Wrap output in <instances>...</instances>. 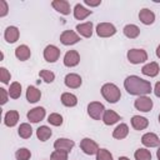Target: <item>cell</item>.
Here are the masks:
<instances>
[{
	"label": "cell",
	"mask_w": 160,
	"mask_h": 160,
	"mask_svg": "<svg viewBox=\"0 0 160 160\" xmlns=\"http://www.w3.org/2000/svg\"><path fill=\"white\" fill-rule=\"evenodd\" d=\"M124 86L130 95H146L151 92V84L148 80H144L136 75H130L125 79Z\"/></svg>",
	"instance_id": "obj_1"
},
{
	"label": "cell",
	"mask_w": 160,
	"mask_h": 160,
	"mask_svg": "<svg viewBox=\"0 0 160 160\" xmlns=\"http://www.w3.org/2000/svg\"><path fill=\"white\" fill-rule=\"evenodd\" d=\"M101 95L104 96V99L111 104H115L120 100L121 98V92H120V89L115 85V84H111V82H108V84H104L102 88H101Z\"/></svg>",
	"instance_id": "obj_2"
},
{
	"label": "cell",
	"mask_w": 160,
	"mask_h": 160,
	"mask_svg": "<svg viewBox=\"0 0 160 160\" xmlns=\"http://www.w3.org/2000/svg\"><path fill=\"white\" fill-rule=\"evenodd\" d=\"M128 60L131 64H140L148 60V54L142 49H131L128 51Z\"/></svg>",
	"instance_id": "obj_3"
},
{
	"label": "cell",
	"mask_w": 160,
	"mask_h": 160,
	"mask_svg": "<svg viewBox=\"0 0 160 160\" xmlns=\"http://www.w3.org/2000/svg\"><path fill=\"white\" fill-rule=\"evenodd\" d=\"M88 112L90 115V118H92L94 120H100L105 112V108L101 102L99 101H92L88 105Z\"/></svg>",
	"instance_id": "obj_4"
},
{
	"label": "cell",
	"mask_w": 160,
	"mask_h": 160,
	"mask_svg": "<svg viewBox=\"0 0 160 160\" xmlns=\"http://www.w3.org/2000/svg\"><path fill=\"white\" fill-rule=\"evenodd\" d=\"M115 32H116V29L110 22H100L96 26V34L100 38H109V36H112Z\"/></svg>",
	"instance_id": "obj_5"
},
{
	"label": "cell",
	"mask_w": 160,
	"mask_h": 160,
	"mask_svg": "<svg viewBox=\"0 0 160 160\" xmlns=\"http://www.w3.org/2000/svg\"><path fill=\"white\" fill-rule=\"evenodd\" d=\"M80 148H81V150H82L85 154H88V155H95V154H98V151H99L98 144H96L94 140L89 139V138H85V139H82V140L80 141Z\"/></svg>",
	"instance_id": "obj_6"
},
{
	"label": "cell",
	"mask_w": 160,
	"mask_h": 160,
	"mask_svg": "<svg viewBox=\"0 0 160 160\" xmlns=\"http://www.w3.org/2000/svg\"><path fill=\"white\" fill-rule=\"evenodd\" d=\"M134 105H135V108H136L138 110H140V111H142V112H148V111H150L151 108H152V100H151L150 98L142 95V96H139V98L135 100Z\"/></svg>",
	"instance_id": "obj_7"
},
{
	"label": "cell",
	"mask_w": 160,
	"mask_h": 160,
	"mask_svg": "<svg viewBox=\"0 0 160 160\" xmlns=\"http://www.w3.org/2000/svg\"><path fill=\"white\" fill-rule=\"evenodd\" d=\"M80 40L79 35L76 32H74L72 30H65L61 35H60V41L64 45H74Z\"/></svg>",
	"instance_id": "obj_8"
},
{
	"label": "cell",
	"mask_w": 160,
	"mask_h": 160,
	"mask_svg": "<svg viewBox=\"0 0 160 160\" xmlns=\"http://www.w3.org/2000/svg\"><path fill=\"white\" fill-rule=\"evenodd\" d=\"M60 56V50L55 45H48L44 50V58L48 62H55Z\"/></svg>",
	"instance_id": "obj_9"
},
{
	"label": "cell",
	"mask_w": 160,
	"mask_h": 160,
	"mask_svg": "<svg viewBox=\"0 0 160 160\" xmlns=\"http://www.w3.org/2000/svg\"><path fill=\"white\" fill-rule=\"evenodd\" d=\"M80 62V55L76 50H69L64 56V65L72 68Z\"/></svg>",
	"instance_id": "obj_10"
},
{
	"label": "cell",
	"mask_w": 160,
	"mask_h": 160,
	"mask_svg": "<svg viewBox=\"0 0 160 160\" xmlns=\"http://www.w3.org/2000/svg\"><path fill=\"white\" fill-rule=\"evenodd\" d=\"M141 142H142V145H145L148 148H155V146L160 145V139L154 132H146L142 135Z\"/></svg>",
	"instance_id": "obj_11"
},
{
	"label": "cell",
	"mask_w": 160,
	"mask_h": 160,
	"mask_svg": "<svg viewBox=\"0 0 160 160\" xmlns=\"http://www.w3.org/2000/svg\"><path fill=\"white\" fill-rule=\"evenodd\" d=\"M45 118V109L44 108H34L28 112V119L31 122H39Z\"/></svg>",
	"instance_id": "obj_12"
},
{
	"label": "cell",
	"mask_w": 160,
	"mask_h": 160,
	"mask_svg": "<svg viewBox=\"0 0 160 160\" xmlns=\"http://www.w3.org/2000/svg\"><path fill=\"white\" fill-rule=\"evenodd\" d=\"M75 142L70 139H65V138H61V139H58L55 142H54V148L56 150H64V151H70L72 148H74Z\"/></svg>",
	"instance_id": "obj_13"
},
{
	"label": "cell",
	"mask_w": 160,
	"mask_h": 160,
	"mask_svg": "<svg viewBox=\"0 0 160 160\" xmlns=\"http://www.w3.org/2000/svg\"><path fill=\"white\" fill-rule=\"evenodd\" d=\"M51 5L55 10H58L62 15H69L70 14V4L66 0H54L51 2Z\"/></svg>",
	"instance_id": "obj_14"
},
{
	"label": "cell",
	"mask_w": 160,
	"mask_h": 160,
	"mask_svg": "<svg viewBox=\"0 0 160 160\" xmlns=\"http://www.w3.org/2000/svg\"><path fill=\"white\" fill-rule=\"evenodd\" d=\"M82 80L78 74H68L65 76V85L70 89H78L81 85Z\"/></svg>",
	"instance_id": "obj_15"
},
{
	"label": "cell",
	"mask_w": 160,
	"mask_h": 160,
	"mask_svg": "<svg viewBox=\"0 0 160 160\" xmlns=\"http://www.w3.org/2000/svg\"><path fill=\"white\" fill-rule=\"evenodd\" d=\"M159 70H160V68H159L158 62H154L152 61V62H149V64L144 65L142 69H141V72L144 75H146V76L154 78V76H156L159 74Z\"/></svg>",
	"instance_id": "obj_16"
},
{
	"label": "cell",
	"mask_w": 160,
	"mask_h": 160,
	"mask_svg": "<svg viewBox=\"0 0 160 160\" xmlns=\"http://www.w3.org/2000/svg\"><path fill=\"white\" fill-rule=\"evenodd\" d=\"M139 19H140V21H141L142 24L150 25V24L154 22L155 15H154V12H152L151 10H149V9H141L140 12H139Z\"/></svg>",
	"instance_id": "obj_17"
},
{
	"label": "cell",
	"mask_w": 160,
	"mask_h": 160,
	"mask_svg": "<svg viewBox=\"0 0 160 160\" xmlns=\"http://www.w3.org/2000/svg\"><path fill=\"white\" fill-rule=\"evenodd\" d=\"M131 125L135 130H144L148 128L149 125V121L146 118H142V116H139V115H135L132 116L131 119Z\"/></svg>",
	"instance_id": "obj_18"
},
{
	"label": "cell",
	"mask_w": 160,
	"mask_h": 160,
	"mask_svg": "<svg viewBox=\"0 0 160 160\" xmlns=\"http://www.w3.org/2000/svg\"><path fill=\"white\" fill-rule=\"evenodd\" d=\"M120 120V115H118L114 110H105L102 115V121L106 125H112Z\"/></svg>",
	"instance_id": "obj_19"
},
{
	"label": "cell",
	"mask_w": 160,
	"mask_h": 160,
	"mask_svg": "<svg viewBox=\"0 0 160 160\" xmlns=\"http://www.w3.org/2000/svg\"><path fill=\"white\" fill-rule=\"evenodd\" d=\"M76 30L84 38H90L92 35V22L88 21L84 24H79V25H76Z\"/></svg>",
	"instance_id": "obj_20"
},
{
	"label": "cell",
	"mask_w": 160,
	"mask_h": 160,
	"mask_svg": "<svg viewBox=\"0 0 160 160\" xmlns=\"http://www.w3.org/2000/svg\"><path fill=\"white\" fill-rule=\"evenodd\" d=\"M4 35H5V40L8 42L12 44L19 39V29L15 26H9V28H6Z\"/></svg>",
	"instance_id": "obj_21"
},
{
	"label": "cell",
	"mask_w": 160,
	"mask_h": 160,
	"mask_svg": "<svg viewBox=\"0 0 160 160\" xmlns=\"http://www.w3.org/2000/svg\"><path fill=\"white\" fill-rule=\"evenodd\" d=\"M31 52H30V49L26 46V45H20L15 49V56L20 60V61H25L30 58Z\"/></svg>",
	"instance_id": "obj_22"
},
{
	"label": "cell",
	"mask_w": 160,
	"mask_h": 160,
	"mask_svg": "<svg viewBox=\"0 0 160 160\" xmlns=\"http://www.w3.org/2000/svg\"><path fill=\"white\" fill-rule=\"evenodd\" d=\"M18 120H19V112L15 111V110H10L5 114V118H4V122L6 126H15L18 124Z\"/></svg>",
	"instance_id": "obj_23"
},
{
	"label": "cell",
	"mask_w": 160,
	"mask_h": 160,
	"mask_svg": "<svg viewBox=\"0 0 160 160\" xmlns=\"http://www.w3.org/2000/svg\"><path fill=\"white\" fill-rule=\"evenodd\" d=\"M41 98V92L39 89H36L35 86H29L26 90V99L29 102H36L39 101Z\"/></svg>",
	"instance_id": "obj_24"
},
{
	"label": "cell",
	"mask_w": 160,
	"mask_h": 160,
	"mask_svg": "<svg viewBox=\"0 0 160 160\" xmlns=\"http://www.w3.org/2000/svg\"><path fill=\"white\" fill-rule=\"evenodd\" d=\"M90 14H91V10L85 9L81 4H76L75 8H74V16H75L78 20H82V19H85L86 16H89Z\"/></svg>",
	"instance_id": "obj_25"
},
{
	"label": "cell",
	"mask_w": 160,
	"mask_h": 160,
	"mask_svg": "<svg viewBox=\"0 0 160 160\" xmlns=\"http://www.w3.org/2000/svg\"><path fill=\"white\" fill-rule=\"evenodd\" d=\"M128 134H129V128H128L126 124H120V125H118V126L114 129V131H112V136H114L115 139H124V138L128 136Z\"/></svg>",
	"instance_id": "obj_26"
},
{
	"label": "cell",
	"mask_w": 160,
	"mask_h": 160,
	"mask_svg": "<svg viewBox=\"0 0 160 160\" xmlns=\"http://www.w3.org/2000/svg\"><path fill=\"white\" fill-rule=\"evenodd\" d=\"M139 34H140V29L134 24H129L124 28V35L129 39H135L139 36Z\"/></svg>",
	"instance_id": "obj_27"
},
{
	"label": "cell",
	"mask_w": 160,
	"mask_h": 160,
	"mask_svg": "<svg viewBox=\"0 0 160 160\" xmlns=\"http://www.w3.org/2000/svg\"><path fill=\"white\" fill-rule=\"evenodd\" d=\"M61 102L65 105V106H75L78 104V98L74 95V94H70V92H64L61 95Z\"/></svg>",
	"instance_id": "obj_28"
},
{
	"label": "cell",
	"mask_w": 160,
	"mask_h": 160,
	"mask_svg": "<svg viewBox=\"0 0 160 160\" xmlns=\"http://www.w3.org/2000/svg\"><path fill=\"white\" fill-rule=\"evenodd\" d=\"M51 129L48 128V126H40L38 130H36V136L40 141H46L50 136H51Z\"/></svg>",
	"instance_id": "obj_29"
},
{
	"label": "cell",
	"mask_w": 160,
	"mask_h": 160,
	"mask_svg": "<svg viewBox=\"0 0 160 160\" xmlns=\"http://www.w3.org/2000/svg\"><path fill=\"white\" fill-rule=\"evenodd\" d=\"M19 135H20V138H22V139H29L30 136H31V134H32V129H31V126L29 125V124H26V122H24V124H21L20 126H19Z\"/></svg>",
	"instance_id": "obj_30"
},
{
	"label": "cell",
	"mask_w": 160,
	"mask_h": 160,
	"mask_svg": "<svg viewBox=\"0 0 160 160\" xmlns=\"http://www.w3.org/2000/svg\"><path fill=\"white\" fill-rule=\"evenodd\" d=\"M9 95H10V98H12V99H18V98H20V95H21V85H20L19 82L14 81V82L10 85Z\"/></svg>",
	"instance_id": "obj_31"
},
{
	"label": "cell",
	"mask_w": 160,
	"mask_h": 160,
	"mask_svg": "<svg viewBox=\"0 0 160 160\" xmlns=\"http://www.w3.org/2000/svg\"><path fill=\"white\" fill-rule=\"evenodd\" d=\"M134 156L136 160H151V152L146 149H138Z\"/></svg>",
	"instance_id": "obj_32"
},
{
	"label": "cell",
	"mask_w": 160,
	"mask_h": 160,
	"mask_svg": "<svg viewBox=\"0 0 160 160\" xmlns=\"http://www.w3.org/2000/svg\"><path fill=\"white\" fill-rule=\"evenodd\" d=\"M48 121H49L51 125H54V126H60V125L62 124V116H61L60 114L54 112V114H50V115H49Z\"/></svg>",
	"instance_id": "obj_33"
},
{
	"label": "cell",
	"mask_w": 160,
	"mask_h": 160,
	"mask_svg": "<svg viewBox=\"0 0 160 160\" xmlns=\"http://www.w3.org/2000/svg\"><path fill=\"white\" fill-rule=\"evenodd\" d=\"M15 156H16V160H29L31 156V152H30V150L22 148L15 152Z\"/></svg>",
	"instance_id": "obj_34"
},
{
	"label": "cell",
	"mask_w": 160,
	"mask_h": 160,
	"mask_svg": "<svg viewBox=\"0 0 160 160\" xmlns=\"http://www.w3.org/2000/svg\"><path fill=\"white\" fill-rule=\"evenodd\" d=\"M39 75H40V78H41L45 82H52V81H54V79H55L54 72H52V71H50V70H40Z\"/></svg>",
	"instance_id": "obj_35"
},
{
	"label": "cell",
	"mask_w": 160,
	"mask_h": 160,
	"mask_svg": "<svg viewBox=\"0 0 160 160\" xmlns=\"http://www.w3.org/2000/svg\"><path fill=\"white\" fill-rule=\"evenodd\" d=\"M96 160H112V155L106 149H99L96 154Z\"/></svg>",
	"instance_id": "obj_36"
},
{
	"label": "cell",
	"mask_w": 160,
	"mask_h": 160,
	"mask_svg": "<svg viewBox=\"0 0 160 160\" xmlns=\"http://www.w3.org/2000/svg\"><path fill=\"white\" fill-rule=\"evenodd\" d=\"M51 160H68V151L64 150H55L51 154Z\"/></svg>",
	"instance_id": "obj_37"
},
{
	"label": "cell",
	"mask_w": 160,
	"mask_h": 160,
	"mask_svg": "<svg viewBox=\"0 0 160 160\" xmlns=\"http://www.w3.org/2000/svg\"><path fill=\"white\" fill-rule=\"evenodd\" d=\"M10 78H11L10 72H9L5 68H0V80H1V82L8 84L9 80H10Z\"/></svg>",
	"instance_id": "obj_38"
},
{
	"label": "cell",
	"mask_w": 160,
	"mask_h": 160,
	"mask_svg": "<svg viewBox=\"0 0 160 160\" xmlns=\"http://www.w3.org/2000/svg\"><path fill=\"white\" fill-rule=\"evenodd\" d=\"M0 16H5L8 14V4L5 0H1L0 1Z\"/></svg>",
	"instance_id": "obj_39"
},
{
	"label": "cell",
	"mask_w": 160,
	"mask_h": 160,
	"mask_svg": "<svg viewBox=\"0 0 160 160\" xmlns=\"http://www.w3.org/2000/svg\"><path fill=\"white\" fill-rule=\"evenodd\" d=\"M0 95H1V100H0V102H1V105H4L6 101H8V94H6V90L5 89H0Z\"/></svg>",
	"instance_id": "obj_40"
},
{
	"label": "cell",
	"mask_w": 160,
	"mask_h": 160,
	"mask_svg": "<svg viewBox=\"0 0 160 160\" xmlns=\"http://www.w3.org/2000/svg\"><path fill=\"white\" fill-rule=\"evenodd\" d=\"M84 2L86 4V5H89V6H98V5H100V0H96V1H92V0H84Z\"/></svg>",
	"instance_id": "obj_41"
},
{
	"label": "cell",
	"mask_w": 160,
	"mask_h": 160,
	"mask_svg": "<svg viewBox=\"0 0 160 160\" xmlns=\"http://www.w3.org/2000/svg\"><path fill=\"white\" fill-rule=\"evenodd\" d=\"M154 92H155V95H156L158 98H160V81H158V82L155 84V89H154Z\"/></svg>",
	"instance_id": "obj_42"
},
{
	"label": "cell",
	"mask_w": 160,
	"mask_h": 160,
	"mask_svg": "<svg viewBox=\"0 0 160 160\" xmlns=\"http://www.w3.org/2000/svg\"><path fill=\"white\" fill-rule=\"evenodd\" d=\"M156 56H158V58L160 59V45H159V46L156 48Z\"/></svg>",
	"instance_id": "obj_43"
},
{
	"label": "cell",
	"mask_w": 160,
	"mask_h": 160,
	"mask_svg": "<svg viewBox=\"0 0 160 160\" xmlns=\"http://www.w3.org/2000/svg\"><path fill=\"white\" fill-rule=\"evenodd\" d=\"M156 156H158V159L160 160V148L158 149V151H156Z\"/></svg>",
	"instance_id": "obj_44"
},
{
	"label": "cell",
	"mask_w": 160,
	"mask_h": 160,
	"mask_svg": "<svg viewBox=\"0 0 160 160\" xmlns=\"http://www.w3.org/2000/svg\"><path fill=\"white\" fill-rule=\"evenodd\" d=\"M119 160H130V159H128L126 156H121V158H119Z\"/></svg>",
	"instance_id": "obj_45"
},
{
	"label": "cell",
	"mask_w": 160,
	"mask_h": 160,
	"mask_svg": "<svg viewBox=\"0 0 160 160\" xmlns=\"http://www.w3.org/2000/svg\"><path fill=\"white\" fill-rule=\"evenodd\" d=\"M159 122H160V115H159Z\"/></svg>",
	"instance_id": "obj_46"
}]
</instances>
